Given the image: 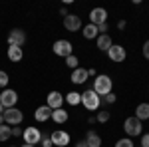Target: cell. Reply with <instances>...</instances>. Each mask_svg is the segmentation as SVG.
<instances>
[{
	"label": "cell",
	"mask_w": 149,
	"mask_h": 147,
	"mask_svg": "<svg viewBox=\"0 0 149 147\" xmlns=\"http://www.w3.org/2000/svg\"><path fill=\"white\" fill-rule=\"evenodd\" d=\"M107 119H109V111H100L97 113V121H100V123H105Z\"/></svg>",
	"instance_id": "27"
},
{
	"label": "cell",
	"mask_w": 149,
	"mask_h": 147,
	"mask_svg": "<svg viewBox=\"0 0 149 147\" xmlns=\"http://www.w3.org/2000/svg\"><path fill=\"white\" fill-rule=\"evenodd\" d=\"M84 141H86L90 147H102V137L97 135L95 131H88V135H86Z\"/></svg>",
	"instance_id": "20"
},
{
	"label": "cell",
	"mask_w": 149,
	"mask_h": 147,
	"mask_svg": "<svg viewBox=\"0 0 149 147\" xmlns=\"http://www.w3.org/2000/svg\"><path fill=\"white\" fill-rule=\"evenodd\" d=\"M10 137H12V127L6 125V123H2L0 125V141H8Z\"/></svg>",
	"instance_id": "22"
},
{
	"label": "cell",
	"mask_w": 149,
	"mask_h": 147,
	"mask_svg": "<svg viewBox=\"0 0 149 147\" xmlns=\"http://www.w3.org/2000/svg\"><path fill=\"white\" fill-rule=\"evenodd\" d=\"M88 78H90V76H88V70L86 68H76L72 72V82H74V84H86Z\"/></svg>",
	"instance_id": "15"
},
{
	"label": "cell",
	"mask_w": 149,
	"mask_h": 147,
	"mask_svg": "<svg viewBox=\"0 0 149 147\" xmlns=\"http://www.w3.org/2000/svg\"><path fill=\"white\" fill-rule=\"evenodd\" d=\"M139 147H141V145H139Z\"/></svg>",
	"instance_id": "40"
},
{
	"label": "cell",
	"mask_w": 149,
	"mask_h": 147,
	"mask_svg": "<svg viewBox=\"0 0 149 147\" xmlns=\"http://www.w3.org/2000/svg\"><path fill=\"white\" fill-rule=\"evenodd\" d=\"M115 147H135V145H133L131 137H123V139H119V141L115 143Z\"/></svg>",
	"instance_id": "25"
},
{
	"label": "cell",
	"mask_w": 149,
	"mask_h": 147,
	"mask_svg": "<svg viewBox=\"0 0 149 147\" xmlns=\"http://www.w3.org/2000/svg\"><path fill=\"white\" fill-rule=\"evenodd\" d=\"M66 102H68L70 105H78V103L81 102V93H78V91H70L68 95H66Z\"/></svg>",
	"instance_id": "23"
},
{
	"label": "cell",
	"mask_w": 149,
	"mask_h": 147,
	"mask_svg": "<svg viewBox=\"0 0 149 147\" xmlns=\"http://www.w3.org/2000/svg\"><path fill=\"white\" fill-rule=\"evenodd\" d=\"M76 147H90V145H88L86 141H78V143H76Z\"/></svg>",
	"instance_id": "35"
},
{
	"label": "cell",
	"mask_w": 149,
	"mask_h": 147,
	"mask_svg": "<svg viewBox=\"0 0 149 147\" xmlns=\"http://www.w3.org/2000/svg\"><path fill=\"white\" fill-rule=\"evenodd\" d=\"M22 133H24V131L20 129V127H18V125H16V127H12V135H14V137H20Z\"/></svg>",
	"instance_id": "31"
},
{
	"label": "cell",
	"mask_w": 149,
	"mask_h": 147,
	"mask_svg": "<svg viewBox=\"0 0 149 147\" xmlns=\"http://www.w3.org/2000/svg\"><path fill=\"white\" fill-rule=\"evenodd\" d=\"M81 30H84V36H86L88 40H93L95 36H100V32H97V26H93V24H88V26H84Z\"/></svg>",
	"instance_id": "21"
},
{
	"label": "cell",
	"mask_w": 149,
	"mask_h": 147,
	"mask_svg": "<svg viewBox=\"0 0 149 147\" xmlns=\"http://www.w3.org/2000/svg\"><path fill=\"white\" fill-rule=\"evenodd\" d=\"M115 100H117V98L113 95V91H111V93H105V95H103V102H105V103H115Z\"/></svg>",
	"instance_id": "29"
},
{
	"label": "cell",
	"mask_w": 149,
	"mask_h": 147,
	"mask_svg": "<svg viewBox=\"0 0 149 147\" xmlns=\"http://www.w3.org/2000/svg\"><path fill=\"white\" fill-rule=\"evenodd\" d=\"M141 147H149V133H143V137H141Z\"/></svg>",
	"instance_id": "30"
},
{
	"label": "cell",
	"mask_w": 149,
	"mask_h": 147,
	"mask_svg": "<svg viewBox=\"0 0 149 147\" xmlns=\"http://www.w3.org/2000/svg\"><path fill=\"white\" fill-rule=\"evenodd\" d=\"M123 129H125L127 137H135V135H141L143 123L139 121L137 117H127V119H125V123H123Z\"/></svg>",
	"instance_id": "4"
},
{
	"label": "cell",
	"mask_w": 149,
	"mask_h": 147,
	"mask_svg": "<svg viewBox=\"0 0 149 147\" xmlns=\"http://www.w3.org/2000/svg\"><path fill=\"white\" fill-rule=\"evenodd\" d=\"M107 56H109V60H111V62H123L127 54H125V48H123V46L113 44L109 50H107Z\"/></svg>",
	"instance_id": "11"
},
{
	"label": "cell",
	"mask_w": 149,
	"mask_h": 147,
	"mask_svg": "<svg viewBox=\"0 0 149 147\" xmlns=\"http://www.w3.org/2000/svg\"><path fill=\"white\" fill-rule=\"evenodd\" d=\"M8 82H10V79H8V74L0 70V88H4V90H6V86H8Z\"/></svg>",
	"instance_id": "26"
},
{
	"label": "cell",
	"mask_w": 149,
	"mask_h": 147,
	"mask_svg": "<svg viewBox=\"0 0 149 147\" xmlns=\"http://www.w3.org/2000/svg\"><path fill=\"white\" fill-rule=\"evenodd\" d=\"M105 20H107V10L105 8H93L90 12V24H93V26L105 24Z\"/></svg>",
	"instance_id": "9"
},
{
	"label": "cell",
	"mask_w": 149,
	"mask_h": 147,
	"mask_svg": "<svg viewBox=\"0 0 149 147\" xmlns=\"http://www.w3.org/2000/svg\"><path fill=\"white\" fill-rule=\"evenodd\" d=\"M143 56H145V58L149 60V40L145 42V44H143Z\"/></svg>",
	"instance_id": "32"
},
{
	"label": "cell",
	"mask_w": 149,
	"mask_h": 147,
	"mask_svg": "<svg viewBox=\"0 0 149 147\" xmlns=\"http://www.w3.org/2000/svg\"><path fill=\"white\" fill-rule=\"evenodd\" d=\"M111 46H113L111 44V36H107V34H100L97 36V48H100V50L107 52Z\"/></svg>",
	"instance_id": "19"
},
{
	"label": "cell",
	"mask_w": 149,
	"mask_h": 147,
	"mask_svg": "<svg viewBox=\"0 0 149 147\" xmlns=\"http://www.w3.org/2000/svg\"><path fill=\"white\" fill-rule=\"evenodd\" d=\"M16 102H18V93H16L14 90H8V88H6V90L0 93V103H2V107H4V109L14 107Z\"/></svg>",
	"instance_id": "5"
},
{
	"label": "cell",
	"mask_w": 149,
	"mask_h": 147,
	"mask_svg": "<svg viewBox=\"0 0 149 147\" xmlns=\"http://www.w3.org/2000/svg\"><path fill=\"white\" fill-rule=\"evenodd\" d=\"M62 103H64V95H62L60 91H50V93H48L46 105L50 107V109H58V107H62Z\"/></svg>",
	"instance_id": "13"
},
{
	"label": "cell",
	"mask_w": 149,
	"mask_h": 147,
	"mask_svg": "<svg viewBox=\"0 0 149 147\" xmlns=\"http://www.w3.org/2000/svg\"><path fill=\"white\" fill-rule=\"evenodd\" d=\"M22 147H36V145H30V143H24Z\"/></svg>",
	"instance_id": "37"
},
{
	"label": "cell",
	"mask_w": 149,
	"mask_h": 147,
	"mask_svg": "<svg viewBox=\"0 0 149 147\" xmlns=\"http://www.w3.org/2000/svg\"><path fill=\"white\" fill-rule=\"evenodd\" d=\"M4 123L6 125H10V127H16V125H20L22 123V119H24V113L18 109V107H8V109H4Z\"/></svg>",
	"instance_id": "3"
},
{
	"label": "cell",
	"mask_w": 149,
	"mask_h": 147,
	"mask_svg": "<svg viewBox=\"0 0 149 147\" xmlns=\"http://www.w3.org/2000/svg\"><path fill=\"white\" fill-rule=\"evenodd\" d=\"M54 54L62 58L72 56V42L70 40H56L54 42Z\"/></svg>",
	"instance_id": "6"
},
{
	"label": "cell",
	"mask_w": 149,
	"mask_h": 147,
	"mask_svg": "<svg viewBox=\"0 0 149 147\" xmlns=\"http://www.w3.org/2000/svg\"><path fill=\"white\" fill-rule=\"evenodd\" d=\"M70 117V113L64 109V107H58V109H52V119L56 121V123H66Z\"/></svg>",
	"instance_id": "16"
},
{
	"label": "cell",
	"mask_w": 149,
	"mask_h": 147,
	"mask_svg": "<svg viewBox=\"0 0 149 147\" xmlns=\"http://www.w3.org/2000/svg\"><path fill=\"white\" fill-rule=\"evenodd\" d=\"M64 28L68 30V32H78L81 28V18L80 16H76V14H68V16H64Z\"/></svg>",
	"instance_id": "8"
},
{
	"label": "cell",
	"mask_w": 149,
	"mask_h": 147,
	"mask_svg": "<svg viewBox=\"0 0 149 147\" xmlns=\"http://www.w3.org/2000/svg\"><path fill=\"white\" fill-rule=\"evenodd\" d=\"M117 28L123 30V28H125V20H119V22H117Z\"/></svg>",
	"instance_id": "34"
},
{
	"label": "cell",
	"mask_w": 149,
	"mask_h": 147,
	"mask_svg": "<svg viewBox=\"0 0 149 147\" xmlns=\"http://www.w3.org/2000/svg\"><path fill=\"white\" fill-rule=\"evenodd\" d=\"M97 32L105 34V32H107V24H100V26H97Z\"/></svg>",
	"instance_id": "33"
},
{
	"label": "cell",
	"mask_w": 149,
	"mask_h": 147,
	"mask_svg": "<svg viewBox=\"0 0 149 147\" xmlns=\"http://www.w3.org/2000/svg\"><path fill=\"white\" fill-rule=\"evenodd\" d=\"M34 117H36V121H48L50 117H52V109L48 107V105H40L38 109H36V113H34Z\"/></svg>",
	"instance_id": "14"
},
{
	"label": "cell",
	"mask_w": 149,
	"mask_h": 147,
	"mask_svg": "<svg viewBox=\"0 0 149 147\" xmlns=\"http://www.w3.org/2000/svg\"><path fill=\"white\" fill-rule=\"evenodd\" d=\"M4 123V115H0V125Z\"/></svg>",
	"instance_id": "36"
},
{
	"label": "cell",
	"mask_w": 149,
	"mask_h": 147,
	"mask_svg": "<svg viewBox=\"0 0 149 147\" xmlns=\"http://www.w3.org/2000/svg\"><path fill=\"white\" fill-rule=\"evenodd\" d=\"M50 139H52V143L56 147H66L70 143V133L62 131V129H56V131L50 135Z\"/></svg>",
	"instance_id": "12"
},
{
	"label": "cell",
	"mask_w": 149,
	"mask_h": 147,
	"mask_svg": "<svg viewBox=\"0 0 149 147\" xmlns=\"http://www.w3.org/2000/svg\"><path fill=\"white\" fill-rule=\"evenodd\" d=\"M26 42V34H24V30H20V28H14V30H10V34H8V46H20Z\"/></svg>",
	"instance_id": "10"
},
{
	"label": "cell",
	"mask_w": 149,
	"mask_h": 147,
	"mask_svg": "<svg viewBox=\"0 0 149 147\" xmlns=\"http://www.w3.org/2000/svg\"><path fill=\"white\" fill-rule=\"evenodd\" d=\"M111 86H113V79L109 76H105V74H102V76H95L92 90L97 95H105V93H111Z\"/></svg>",
	"instance_id": "1"
},
{
	"label": "cell",
	"mask_w": 149,
	"mask_h": 147,
	"mask_svg": "<svg viewBox=\"0 0 149 147\" xmlns=\"http://www.w3.org/2000/svg\"><path fill=\"white\" fill-rule=\"evenodd\" d=\"M81 103H84L86 109H90V111H97L100 105H102V98H100L93 90H88V91L81 93Z\"/></svg>",
	"instance_id": "2"
},
{
	"label": "cell",
	"mask_w": 149,
	"mask_h": 147,
	"mask_svg": "<svg viewBox=\"0 0 149 147\" xmlns=\"http://www.w3.org/2000/svg\"><path fill=\"white\" fill-rule=\"evenodd\" d=\"M135 117H137L139 121L149 119V103H139L137 107H135Z\"/></svg>",
	"instance_id": "17"
},
{
	"label": "cell",
	"mask_w": 149,
	"mask_h": 147,
	"mask_svg": "<svg viewBox=\"0 0 149 147\" xmlns=\"http://www.w3.org/2000/svg\"><path fill=\"white\" fill-rule=\"evenodd\" d=\"M40 143H42V147H54V143H52V139L48 135H42V139H40Z\"/></svg>",
	"instance_id": "28"
},
{
	"label": "cell",
	"mask_w": 149,
	"mask_h": 147,
	"mask_svg": "<svg viewBox=\"0 0 149 147\" xmlns=\"http://www.w3.org/2000/svg\"><path fill=\"white\" fill-rule=\"evenodd\" d=\"M24 143H30V145H36V143H40V139H42V133H40V129L38 127H26L24 129Z\"/></svg>",
	"instance_id": "7"
},
{
	"label": "cell",
	"mask_w": 149,
	"mask_h": 147,
	"mask_svg": "<svg viewBox=\"0 0 149 147\" xmlns=\"http://www.w3.org/2000/svg\"><path fill=\"white\" fill-rule=\"evenodd\" d=\"M2 113H4V107H2V103H0V115H2Z\"/></svg>",
	"instance_id": "38"
},
{
	"label": "cell",
	"mask_w": 149,
	"mask_h": 147,
	"mask_svg": "<svg viewBox=\"0 0 149 147\" xmlns=\"http://www.w3.org/2000/svg\"><path fill=\"white\" fill-rule=\"evenodd\" d=\"M66 64H68V66H70V68H72V70L80 68V62H78V58L74 56V54H72V56H68V58H66Z\"/></svg>",
	"instance_id": "24"
},
{
	"label": "cell",
	"mask_w": 149,
	"mask_h": 147,
	"mask_svg": "<svg viewBox=\"0 0 149 147\" xmlns=\"http://www.w3.org/2000/svg\"><path fill=\"white\" fill-rule=\"evenodd\" d=\"M24 56L22 48H18V46H8V60L10 62H20Z\"/></svg>",
	"instance_id": "18"
},
{
	"label": "cell",
	"mask_w": 149,
	"mask_h": 147,
	"mask_svg": "<svg viewBox=\"0 0 149 147\" xmlns=\"http://www.w3.org/2000/svg\"><path fill=\"white\" fill-rule=\"evenodd\" d=\"M10 147H14V145H10Z\"/></svg>",
	"instance_id": "39"
}]
</instances>
